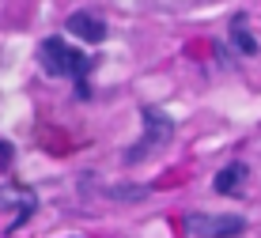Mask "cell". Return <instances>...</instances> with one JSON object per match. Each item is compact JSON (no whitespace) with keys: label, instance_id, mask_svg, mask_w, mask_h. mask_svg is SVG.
Segmentation results:
<instances>
[{"label":"cell","instance_id":"obj_1","mask_svg":"<svg viewBox=\"0 0 261 238\" xmlns=\"http://www.w3.org/2000/svg\"><path fill=\"white\" fill-rule=\"evenodd\" d=\"M38 61H42V68H46L49 76H76V80H84L87 68H91V57H87V53L72 49V45H65L61 38H46L42 42L38 45Z\"/></svg>","mask_w":261,"mask_h":238},{"label":"cell","instance_id":"obj_2","mask_svg":"<svg viewBox=\"0 0 261 238\" xmlns=\"http://www.w3.org/2000/svg\"><path fill=\"white\" fill-rule=\"evenodd\" d=\"M246 231L242 216H208V212H190L186 216V234L190 238H231Z\"/></svg>","mask_w":261,"mask_h":238},{"label":"cell","instance_id":"obj_3","mask_svg":"<svg viewBox=\"0 0 261 238\" xmlns=\"http://www.w3.org/2000/svg\"><path fill=\"white\" fill-rule=\"evenodd\" d=\"M170 133H174V121H170L167 114H159V110H144V140H140V148H133L129 155H125V159L137 163L144 151L163 148V144L170 140Z\"/></svg>","mask_w":261,"mask_h":238},{"label":"cell","instance_id":"obj_4","mask_svg":"<svg viewBox=\"0 0 261 238\" xmlns=\"http://www.w3.org/2000/svg\"><path fill=\"white\" fill-rule=\"evenodd\" d=\"M68 31L76 34V38L91 42V45L106 38V23L98 19V15H91V12H76V15H68Z\"/></svg>","mask_w":261,"mask_h":238},{"label":"cell","instance_id":"obj_5","mask_svg":"<svg viewBox=\"0 0 261 238\" xmlns=\"http://www.w3.org/2000/svg\"><path fill=\"white\" fill-rule=\"evenodd\" d=\"M242 181H246V167H242V163H231V167H223L216 174V193H239Z\"/></svg>","mask_w":261,"mask_h":238},{"label":"cell","instance_id":"obj_6","mask_svg":"<svg viewBox=\"0 0 261 238\" xmlns=\"http://www.w3.org/2000/svg\"><path fill=\"white\" fill-rule=\"evenodd\" d=\"M231 42H235L239 49L246 53V57H254V53H257V38L246 31V27H242V19H235V23H231Z\"/></svg>","mask_w":261,"mask_h":238},{"label":"cell","instance_id":"obj_7","mask_svg":"<svg viewBox=\"0 0 261 238\" xmlns=\"http://www.w3.org/2000/svg\"><path fill=\"white\" fill-rule=\"evenodd\" d=\"M12 159H15V151H12V144H8V140H0V174H4L8 167H12Z\"/></svg>","mask_w":261,"mask_h":238},{"label":"cell","instance_id":"obj_8","mask_svg":"<svg viewBox=\"0 0 261 238\" xmlns=\"http://www.w3.org/2000/svg\"><path fill=\"white\" fill-rule=\"evenodd\" d=\"M114 197L129 200V197H148V189H114Z\"/></svg>","mask_w":261,"mask_h":238}]
</instances>
